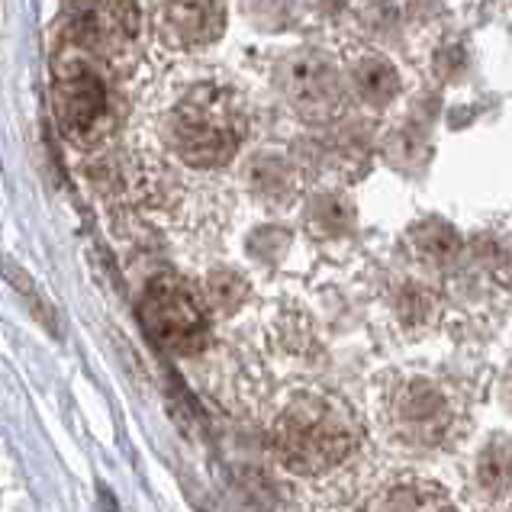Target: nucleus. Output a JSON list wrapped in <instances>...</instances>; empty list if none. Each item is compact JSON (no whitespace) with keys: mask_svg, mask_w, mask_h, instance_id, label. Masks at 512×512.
I'll list each match as a JSON object with an SVG mask.
<instances>
[{"mask_svg":"<svg viewBox=\"0 0 512 512\" xmlns=\"http://www.w3.org/2000/svg\"><path fill=\"white\" fill-rule=\"evenodd\" d=\"M245 113L223 87H194L171 116V142L190 168H219L239 152Z\"/></svg>","mask_w":512,"mask_h":512,"instance_id":"f257e3e1","label":"nucleus"},{"mask_svg":"<svg viewBox=\"0 0 512 512\" xmlns=\"http://www.w3.org/2000/svg\"><path fill=\"white\" fill-rule=\"evenodd\" d=\"M274 448L290 471L323 474L342 464L355 448V429L329 400L297 397L274 426Z\"/></svg>","mask_w":512,"mask_h":512,"instance_id":"f03ea898","label":"nucleus"},{"mask_svg":"<svg viewBox=\"0 0 512 512\" xmlns=\"http://www.w3.org/2000/svg\"><path fill=\"white\" fill-rule=\"evenodd\" d=\"M142 323L152 339L174 355H194L207 345V313L203 303L178 277H155L142 297Z\"/></svg>","mask_w":512,"mask_h":512,"instance_id":"7ed1b4c3","label":"nucleus"},{"mask_svg":"<svg viewBox=\"0 0 512 512\" xmlns=\"http://www.w3.org/2000/svg\"><path fill=\"white\" fill-rule=\"evenodd\" d=\"M277 84L306 123H329L342 110V81L332 62L319 52H294L277 68Z\"/></svg>","mask_w":512,"mask_h":512,"instance_id":"20e7f679","label":"nucleus"},{"mask_svg":"<svg viewBox=\"0 0 512 512\" xmlns=\"http://www.w3.org/2000/svg\"><path fill=\"white\" fill-rule=\"evenodd\" d=\"M110 97L107 84L94 68L81 62H68L55 75V113L58 123L71 136H91L94 126L107 116Z\"/></svg>","mask_w":512,"mask_h":512,"instance_id":"39448f33","label":"nucleus"},{"mask_svg":"<svg viewBox=\"0 0 512 512\" xmlns=\"http://www.w3.org/2000/svg\"><path fill=\"white\" fill-rule=\"evenodd\" d=\"M71 39L91 52H116L139 36L136 0H78L68 26Z\"/></svg>","mask_w":512,"mask_h":512,"instance_id":"423d86ee","label":"nucleus"},{"mask_svg":"<svg viewBox=\"0 0 512 512\" xmlns=\"http://www.w3.org/2000/svg\"><path fill=\"white\" fill-rule=\"evenodd\" d=\"M393 429L409 445H438L451 429V406L429 380L406 384L390 409Z\"/></svg>","mask_w":512,"mask_h":512,"instance_id":"0eeeda50","label":"nucleus"},{"mask_svg":"<svg viewBox=\"0 0 512 512\" xmlns=\"http://www.w3.org/2000/svg\"><path fill=\"white\" fill-rule=\"evenodd\" d=\"M158 29L171 46H210L226 29L223 0H158Z\"/></svg>","mask_w":512,"mask_h":512,"instance_id":"6e6552de","label":"nucleus"},{"mask_svg":"<svg viewBox=\"0 0 512 512\" xmlns=\"http://www.w3.org/2000/svg\"><path fill=\"white\" fill-rule=\"evenodd\" d=\"M374 512H458L451 496L429 480H406L377 500Z\"/></svg>","mask_w":512,"mask_h":512,"instance_id":"1a4fd4ad","label":"nucleus"},{"mask_svg":"<svg viewBox=\"0 0 512 512\" xmlns=\"http://www.w3.org/2000/svg\"><path fill=\"white\" fill-rule=\"evenodd\" d=\"M477 484L487 496H506L512 490V442L496 435L477 458Z\"/></svg>","mask_w":512,"mask_h":512,"instance_id":"9d476101","label":"nucleus"},{"mask_svg":"<svg viewBox=\"0 0 512 512\" xmlns=\"http://www.w3.org/2000/svg\"><path fill=\"white\" fill-rule=\"evenodd\" d=\"M355 91L361 94V100H368L374 107L390 104L400 91V78L393 71L390 62L384 58H364V62L355 68Z\"/></svg>","mask_w":512,"mask_h":512,"instance_id":"9b49d317","label":"nucleus"},{"mask_svg":"<svg viewBox=\"0 0 512 512\" xmlns=\"http://www.w3.org/2000/svg\"><path fill=\"white\" fill-rule=\"evenodd\" d=\"M207 297L219 313H236L248 297V284L236 271H213L207 281Z\"/></svg>","mask_w":512,"mask_h":512,"instance_id":"f8f14e48","label":"nucleus"},{"mask_svg":"<svg viewBox=\"0 0 512 512\" xmlns=\"http://www.w3.org/2000/svg\"><path fill=\"white\" fill-rule=\"evenodd\" d=\"M348 207L332 194H323L310 210V226L319 236H339V232L348 229Z\"/></svg>","mask_w":512,"mask_h":512,"instance_id":"ddd939ff","label":"nucleus"}]
</instances>
